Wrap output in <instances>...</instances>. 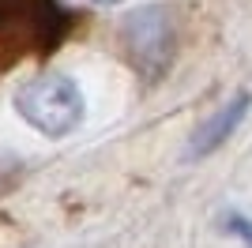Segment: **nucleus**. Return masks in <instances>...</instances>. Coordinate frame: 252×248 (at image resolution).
<instances>
[{
  "label": "nucleus",
  "mask_w": 252,
  "mask_h": 248,
  "mask_svg": "<svg viewBox=\"0 0 252 248\" xmlns=\"http://www.w3.org/2000/svg\"><path fill=\"white\" fill-rule=\"evenodd\" d=\"M15 113L31 124L34 132L49 135V139H64V135H72L83 124L87 102L72 75L42 72L15 91Z\"/></svg>",
  "instance_id": "f257e3e1"
},
{
  "label": "nucleus",
  "mask_w": 252,
  "mask_h": 248,
  "mask_svg": "<svg viewBox=\"0 0 252 248\" xmlns=\"http://www.w3.org/2000/svg\"><path fill=\"white\" fill-rule=\"evenodd\" d=\"M125 49L139 75H162L173 53V19L162 4L128 15L125 23Z\"/></svg>",
  "instance_id": "f03ea898"
},
{
  "label": "nucleus",
  "mask_w": 252,
  "mask_h": 248,
  "mask_svg": "<svg viewBox=\"0 0 252 248\" xmlns=\"http://www.w3.org/2000/svg\"><path fill=\"white\" fill-rule=\"evenodd\" d=\"M252 109V94L249 91H241L237 98H230V102L222 105L219 113H211L207 121L192 132V139H189V158L196 162V158H207V155H215L226 139H230L237 128H241V121H245V113Z\"/></svg>",
  "instance_id": "7ed1b4c3"
},
{
  "label": "nucleus",
  "mask_w": 252,
  "mask_h": 248,
  "mask_svg": "<svg viewBox=\"0 0 252 248\" xmlns=\"http://www.w3.org/2000/svg\"><path fill=\"white\" fill-rule=\"evenodd\" d=\"M226 229H230L233 237H241L245 245L252 248V218H245V215H230V218H226Z\"/></svg>",
  "instance_id": "20e7f679"
},
{
  "label": "nucleus",
  "mask_w": 252,
  "mask_h": 248,
  "mask_svg": "<svg viewBox=\"0 0 252 248\" xmlns=\"http://www.w3.org/2000/svg\"><path fill=\"white\" fill-rule=\"evenodd\" d=\"M94 4H102V8H113V4H121V0H94Z\"/></svg>",
  "instance_id": "39448f33"
}]
</instances>
